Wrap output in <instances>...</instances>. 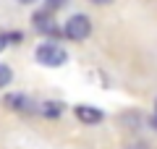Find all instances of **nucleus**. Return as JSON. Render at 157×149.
Segmentation results:
<instances>
[{
	"mask_svg": "<svg viewBox=\"0 0 157 149\" xmlns=\"http://www.w3.org/2000/svg\"><path fill=\"white\" fill-rule=\"evenodd\" d=\"M34 58H37V63L39 66H50V68H58V66H63L66 63V50L63 47H58L55 42H42L37 50H34Z\"/></svg>",
	"mask_w": 157,
	"mask_h": 149,
	"instance_id": "1",
	"label": "nucleus"
},
{
	"mask_svg": "<svg viewBox=\"0 0 157 149\" xmlns=\"http://www.w3.org/2000/svg\"><path fill=\"white\" fill-rule=\"evenodd\" d=\"M63 34H66L68 39H73V42H84V39L92 34L89 16H84V13H73V16L66 21V26H63Z\"/></svg>",
	"mask_w": 157,
	"mask_h": 149,
	"instance_id": "2",
	"label": "nucleus"
},
{
	"mask_svg": "<svg viewBox=\"0 0 157 149\" xmlns=\"http://www.w3.org/2000/svg\"><path fill=\"white\" fill-rule=\"evenodd\" d=\"M3 102H6V107H11V110H16V113H34L37 110V105H34L26 94H8Z\"/></svg>",
	"mask_w": 157,
	"mask_h": 149,
	"instance_id": "3",
	"label": "nucleus"
},
{
	"mask_svg": "<svg viewBox=\"0 0 157 149\" xmlns=\"http://www.w3.org/2000/svg\"><path fill=\"white\" fill-rule=\"evenodd\" d=\"M34 26L39 29L42 34H47V37H55L58 34V26H55V18L50 16V11H39V13H34Z\"/></svg>",
	"mask_w": 157,
	"mask_h": 149,
	"instance_id": "4",
	"label": "nucleus"
},
{
	"mask_svg": "<svg viewBox=\"0 0 157 149\" xmlns=\"http://www.w3.org/2000/svg\"><path fill=\"white\" fill-rule=\"evenodd\" d=\"M73 113H76V118L81 123H89V126H97V123H102V118H105V115H102V110L89 107V105H78Z\"/></svg>",
	"mask_w": 157,
	"mask_h": 149,
	"instance_id": "5",
	"label": "nucleus"
},
{
	"mask_svg": "<svg viewBox=\"0 0 157 149\" xmlns=\"http://www.w3.org/2000/svg\"><path fill=\"white\" fill-rule=\"evenodd\" d=\"M37 110L42 113L45 118H58L60 115V105H55V102H45V105H39Z\"/></svg>",
	"mask_w": 157,
	"mask_h": 149,
	"instance_id": "6",
	"label": "nucleus"
},
{
	"mask_svg": "<svg viewBox=\"0 0 157 149\" xmlns=\"http://www.w3.org/2000/svg\"><path fill=\"white\" fill-rule=\"evenodd\" d=\"M11 78H13V71H11L8 66H3V63H0V89L6 86V84L11 81Z\"/></svg>",
	"mask_w": 157,
	"mask_h": 149,
	"instance_id": "7",
	"label": "nucleus"
},
{
	"mask_svg": "<svg viewBox=\"0 0 157 149\" xmlns=\"http://www.w3.org/2000/svg\"><path fill=\"white\" fill-rule=\"evenodd\" d=\"M66 0H47V11H55V8H60Z\"/></svg>",
	"mask_w": 157,
	"mask_h": 149,
	"instance_id": "8",
	"label": "nucleus"
},
{
	"mask_svg": "<svg viewBox=\"0 0 157 149\" xmlns=\"http://www.w3.org/2000/svg\"><path fill=\"white\" fill-rule=\"evenodd\" d=\"M6 44H8V37H3V34H0V52L6 50Z\"/></svg>",
	"mask_w": 157,
	"mask_h": 149,
	"instance_id": "9",
	"label": "nucleus"
},
{
	"mask_svg": "<svg viewBox=\"0 0 157 149\" xmlns=\"http://www.w3.org/2000/svg\"><path fill=\"white\" fill-rule=\"evenodd\" d=\"M92 3H94V6H107L110 0H92Z\"/></svg>",
	"mask_w": 157,
	"mask_h": 149,
	"instance_id": "10",
	"label": "nucleus"
},
{
	"mask_svg": "<svg viewBox=\"0 0 157 149\" xmlns=\"http://www.w3.org/2000/svg\"><path fill=\"white\" fill-rule=\"evenodd\" d=\"M128 149H147V147H144V144H141V141H136L134 147H128Z\"/></svg>",
	"mask_w": 157,
	"mask_h": 149,
	"instance_id": "11",
	"label": "nucleus"
},
{
	"mask_svg": "<svg viewBox=\"0 0 157 149\" xmlns=\"http://www.w3.org/2000/svg\"><path fill=\"white\" fill-rule=\"evenodd\" d=\"M21 6H32V3H37V0H18Z\"/></svg>",
	"mask_w": 157,
	"mask_h": 149,
	"instance_id": "12",
	"label": "nucleus"
},
{
	"mask_svg": "<svg viewBox=\"0 0 157 149\" xmlns=\"http://www.w3.org/2000/svg\"><path fill=\"white\" fill-rule=\"evenodd\" d=\"M152 123H155V126H157V102H155V120H152Z\"/></svg>",
	"mask_w": 157,
	"mask_h": 149,
	"instance_id": "13",
	"label": "nucleus"
}]
</instances>
